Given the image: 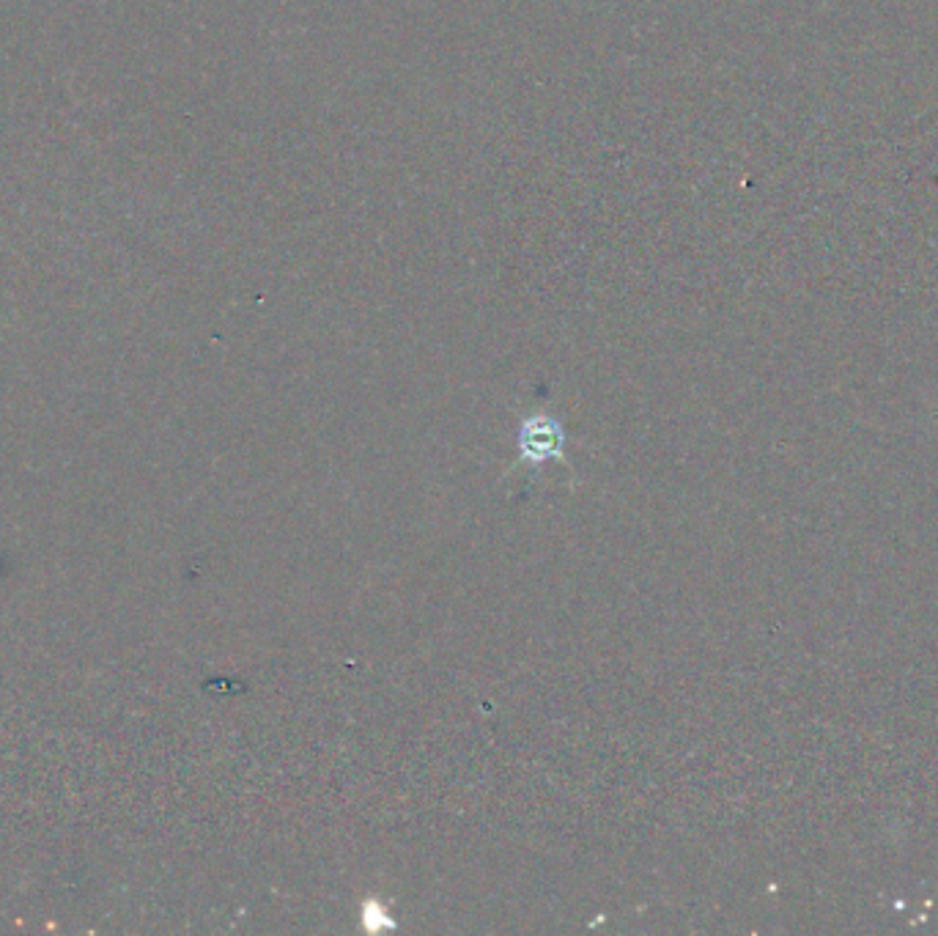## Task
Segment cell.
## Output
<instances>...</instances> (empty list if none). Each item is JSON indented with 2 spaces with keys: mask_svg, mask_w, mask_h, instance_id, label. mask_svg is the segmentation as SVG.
<instances>
[{
  "mask_svg": "<svg viewBox=\"0 0 938 936\" xmlns=\"http://www.w3.org/2000/svg\"><path fill=\"white\" fill-rule=\"evenodd\" d=\"M566 426L555 415H529L516 432V467H544L546 462H563L566 456Z\"/></svg>",
  "mask_w": 938,
  "mask_h": 936,
  "instance_id": "1",
  "label": "cell"
}]
</instances>
